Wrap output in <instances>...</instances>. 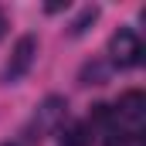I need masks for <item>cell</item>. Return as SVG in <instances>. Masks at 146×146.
<instances>
[{"label":"cell","mask_w":146,"mask_h":146,"mask_svg":"<svg viewBox=\"0 0 146 146\" xmlns=\"http://www.w3.org/2000/svg\"><path fill=\"white\" fill-rule=\"evenodd\" d=\"M65 115H68V99H65V95H48V99L37 106L34 119H31V126H27V139H31V143H41L48 133H54V129L65 122Z\"/></svg>","instance_id":"1"},{"label":"cell","mask_w":146,"mask_h":146,"mask_svg":"<svg viewBox=\"0 0 146 146\" xmlns=\"http://www.w3.org/2000/svg\"><path fill=\"white\" fill-rule=\"evenodd\" d=\"M109 54H112V68H136L143 61V41L133 27H119L109 37Z\"/></svg>","instance_id":"2"},{"label":"cell","mask_w":146,"mask_h":146,"mask_svg":"<svg viewBox=\"0 0 146 146\" xmlns=\"http://www.w3.org/2000/svg\"><path fill=\"white\" fill-rule=\"evenodd\" d=\"M34 58H37V37L34 34L17 37V44H14V51H10V61H7V68H3V82H7V85L21 82L24 75L31 72Z\"/></svg>","instance_id":"3"},{"label":"cell","mask_w":146,"mask_h":146,"mask_svg":"<svg viewBox=\"0 0 146 146\" xmlns=\"http://www.w3.org/2000/svg\"><path fill=\"white\" fill-rule=\"evenodd\" d=\"M115 119L122 122V126H129L133 133H139V126L146 122V95L139 88H129V92H122L119 95V102H115Z\"/></svg>","instance_id":"4"},{"label":"cell","mask_w":146,"mask_h":146,"mask_svg":"<svg viewBox=\"0 0 146 146\" xmlns=\"http://www.w3.org/2000/svg\"><path fill=\"white\" fill-rule=\"evenodd\" d=\"M112 61L109 58H92V61H85L82 65V72H78V85H109L112 82Z\"/></svg>","instance_id":"5"},{"label":"cell","mask_w":146,"mask_h":146,"mask_svg":"<svg viewBox=\"0 0 146 146\" xmlns=\"http://www.w3.org/2000/svg\"><path fill=\"white\" fill-rule=\"evenodd\" d=\"M61 146H92V126L88 122H72L61 136Z\"/></svg>","instance_id":"6"},{"label":"cell","mask_w":146,"mask_h":146,"mask_svg":"<svg viewBox=\"0 0 146 146\" xmlns=\"http://www.w3.org/2000/svg\"><path fill=\"white\" fill-rule=\"evenodd\" d=\"M99 14H102V7L88 3V7H85V10H82V14L72 21V24H68V34H72V37H82L88 27H92V24H95V21H99Z\"/></svg>","instance_id":"7"},{"label":"cell","mask_w":146,"mask_h":146,"mask_svg":"<svg viewBox=\"0 0 146 146\" xmlns=\"http://www.w3.org/2000/svg\"><path fill=\"white\" fill-rule=\"evenodd\" d=\"M92 122H102V126H112V122H115V112H112V106H106V102L92 106Z\"/></svg>","instance_id":"8"},{"label":"cell","mask_w":146,"mask_h":146,"mask_svg":"<svg viewBox=\"0 0 146 146\" xmlns=\"http://www.w3.org/2000/svg\"><path fill=\"white\" fill-rule=\"evenodd\" d=\"M106 146H129V136L119 133V129H109L106 133Z\"/></svg>","instance_id":"9"},{"label":"cell","mask_w":146,"mask_h":146,"mask_svg":"<svg viewBox=\"0 0 146 146\" xmlns=\"http://www.w3.org/2000/svg\"><path fill=\"white\" fill-rule=\"evenodd\" d=\"M65 7H68V3H61V0H54V3H48L44 10H48V14H58V10H65Z\"/></svg>","instance_id":"10"},{"label":"cell","mask_w":146,"mask_h":146,"mask_svg":"<svg viewBox=\"0 0 146 146\" xmlns=\"http://www.w3.org/2000/svg\"><path fill=\"white\" fill-rule=\"evenodd\" d=\"M3 31H7V21H3V17H0V37H3Z\"/></svg>","instance_id":"11"},{"label":"cell","mask_w":146,"mask_h":146,"mask_svg":"<svg viewBox=\"0 0 146 146\" xmlns=\"http://www.w3.org/2000/svg\"><path fill=\"white\" fill-rule=\"evenodd\" d=\"M3 146H17V143H3Z\"/></svg>","instance_id":"12"}]
</instances>
